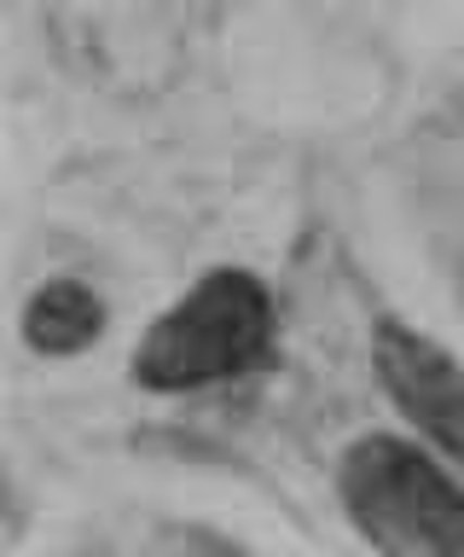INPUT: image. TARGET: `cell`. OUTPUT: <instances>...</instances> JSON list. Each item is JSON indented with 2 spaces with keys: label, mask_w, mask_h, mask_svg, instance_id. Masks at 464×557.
I'll use <instances>...</instances> for the list:
<instances>
[{
  "label": "cell",
  "mask_w": 464,
  "mask_h": 557,
  "mask_svg": "<svg viewBox=\"0 0 464 557\" xmlns=\"http://www.w3.org/2000/svg\"><path fill=\"white\" fill-rule=\"evenodd\" d=\"M377 377L394 395L412 424L436 442L447 459L464 465V372L441 343L418 337L406 325L377 331Z\"/></svg>",
  "instance_id": "obj_3"
},
{
  "label": "cell",
  "mask_w": 464,
  "mask_h": 557,
  "mask_svg": "<svg viewBox=\"0 0 464 557\" xmlns=\"http://www.w3.org/2000/svg\"><path fill=\"white\" fill-rule=\"evenodd\" d=\"M273 308L267 290L250 273L221 268L198 290H186L158 325L146 331L140 355H134V377L146 389L180 395V389H210L221 377H238L244 366L267 348Z\"/></svg>",
  "instance_id": "obj_2"
},
{
  "label": "cell",
  "mask_w": 464,
  "mask_h": 557,
  "mask_svg": "<svg viewBox=\"0 0 464 557\" xmlns=\"http://www.w3.org/2000/svg\"><path fill=\"white\" fill-rule=\"evenodd\" d=\"M342 505L384 557H464V487L394 435L349 447Z\"/></svg>",
  "instance_id": "obj_1"
},
{
  "label": "cell",
  "mask_w": 464,
  "mask_h": 557,
  "mask_svg": "<svg viewBox=\"0 0 464 557\" xmlns=\"http://www.w3.org/2000/svg\"><path fill=\"white\" fill-rule=\"evenodd\" d=\"M99 325H105V308L76 278H59V285L36 290L24 308V337L41 355H76V348H88L99 337Z\"/></svg>",
  "instance_id": "obj_4"
}]
</instances>
